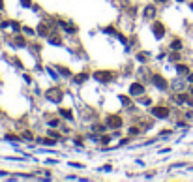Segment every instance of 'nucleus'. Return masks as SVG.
Returning a JSON list of instances; mask_svg holds the SVG:
<instances>
[{"label": "nucleus", "instance_id": "f257e3e1", "mask_svg": "<svg viewBox=\"0 0 193 182\" xmlns=\"http://www.w3.org/2000/svg\"><path fill=\"white\" fill-rule=\"evenodd\" d=\"M152 113H154L156 117H159V118H165L167 115H169V111H167L165 107H154V109H152Z\"/></svg>", "mask_w": 193, "mask_h": 182}, {"label": "nucleus", "instance_id": "f03ea898", "mask_svg": "<svg viewBox=\"0 0 193 182\" xmlns=\"http://www.w3.org/2000/svg\"><path fill=\"white\" fill-rule=\"evenodd\" d=\"M94 77L98 79V81H109L111 77H113V73H107V72H98V73H94Z\"/></svg>", "mask_w": 193, "mask_h": 182}, {"label": "nucleus", "instance_id": "7ed1b4c3", "mask_svg": "<svg viewBox=\"0 0 193 182\" xmlns=\"http://www.w3.org/2000/svg\"><path fill=\"white\" fill-rule=\"evenodd\" d=\"M47 96H49L51 100H54V102H56V100L62 98V92H60L58 88H53V90H49V92H47Z\"/></svg>", "mask_w": 193, "mask_h": 182}, {"label": "nucleus", "instance_id": "20e7f679", "mask_svg": "<svg viewBox=\"0 0 193 182\" xmlns=\"http://www.w3.org/2000/svg\"><path fill=\"white\" fill-rule=\"evenodd\" d=\"M154 32H156V36H157V38H161V36H163V32H165V30H163V24L156 23V24H154Z\"/></svg>", "mask_w": 193, "mask_h": 182}, {"label": "nucleus", "instance_id": "39448f33", "mask_svg": "<svg viewBox=\"0 0 193 182\" xmlns=\"http://www.w3.org/2000/svg\"><path fill=\"white\" fill-rule=\"evenodd\" d=\"M152 79L156 81V85H157V87H161V88H165V87H167V85H165V81L161 79L159 75H154V77H152Z\"/></svg>", "mask_w": 193, "mask_h": 182}, {"label": "nucleus", "instance_id": "423d86ee", "mask_svg": "<svg viewBox=\"0 0 193 182\" xmlns=\"http://www.w3.org/2000/svg\"><path fill=\"white\" fill-rule=\"evenodd\" d=\"M107 124H111V126H118V124H120V118H116V117H109V118H107Z\"/></svg>", "mask_w": 193, "mask_h": 182}, {"label": "nucleus", "instance_id": "0eeeda50", "mask_svg": "<svg viewBox=\"0 0 193 182\" xmlns=\"http://www.w3.org/2000/svg\"><path fill=\"white\" fill-rule=\"evenodd\" d=\"M143 92V87H141V85H133V87H131V94H141Z\"/></svg>", "mask_w": 193, "mask_h": 182}, {"label": "nucleus", "instance_id": "6e6552de", "mask_svg": "<svg viewBox=\"0 0 193 182\" xmlns=\"http://www.w3.org/2000/svg\"><path fill=\"white\" fill-rule=\"evenodd\" d=\"M171 47H172V49H180V47H182V42H180V39H176V42H172Z\"/></svg>", "mask_w": 193, "mask_h": 182}, {"label": "nucleus", "instance_id": "1a4fd4ad", "mask_svg": "<svg viewBox=\"0 0 193 182\" xmlns=\"http://www.w3.org/2000/svg\"><path fill=\"white\" fill-rule=\"evenodd\" d=\"M154 13H156V9L152 8V6H148V9H146V17H152Z\"/></svg>", "mask_w": 193, "mask_h": 182}, {"label": "nucleus", "instance_id": "9d476101", "mask_svg": "<svg viewBox=\"0 0 193 182\" xmlns=\"http://www.w3.org/2000/svg\"><path fill=\"white\" fill-rule=\"evenodd\" d=\"M178 72L180 73H187V68H186V66H178Z\"/></svg>", "mask_w": 193, "mask_h": 182}, {"label": "nucleus", "instance_id": "9b49d317", "mask_svg": "<svg viewBox=\"0 0 193 182\" xmlns=\"http://www.w3.org/2000/svg\"><path fill=\"white\" fill-rule=\"evenodd\" d=\"M187 79H189V81H191V83H193V75H189V77H187Z\"/></svg>", "mask_w": 193, "mask_h": 182}, {"label": "nucleus", "instance_id": "f8f14e48", "mask_svg": "<svg viewBox=\"0 0 193 182\" xmlns=\"http://www.w3.org/2000/svg\"><path fill=\"white\" fill-rule=\"evenodd\" d=\"M0 8H2V2H0Z\"/></svg>", "mask_w": 193, "mask_h": 182}]
</instances>
